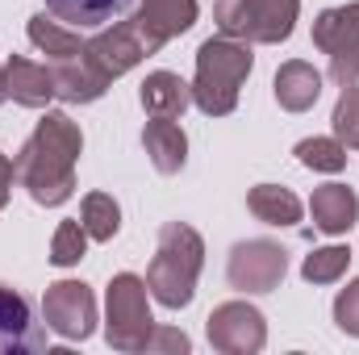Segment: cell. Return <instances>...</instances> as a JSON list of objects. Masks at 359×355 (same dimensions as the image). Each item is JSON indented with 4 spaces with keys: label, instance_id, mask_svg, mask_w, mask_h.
I'll return each instance as SVG.
<instances>
[{
    "label": "cell",
    "instance_id": "cell-18",
    "mask_svg": "<svg viewBox=\"0 0 359 355\" xmlns=\"http://www.w3.org/2000/svg\"><path fill=\"white\" fill-rule=\"evenodd\" d=\"M271 88H276L280 109H288V113H305V109H313L318 96H322V72H318L313 63H305V59H288V63H280Z\"/></svg>",
    "mask_w": 359,
    "mask_h": 355
},
{
    "label": "cell",
    "instance_id": "cell-23",
    "mask_svg": "<svg viewBox=\"0 0 359 355\" xmlns=\"http://www.w3.org/2000/svg\"><path fill=\"white\" fill-rule=\"evenodd\" d=\"M297 159L309 172H343L347 168V147L339 138H305V142H297Z\"/></svg>",
    "mask_w": 359,
    "mask_h": 355
},
{
    "label": "cell",
    "instance_id": "cell-27",
    "mask_svg": "<svg viewBox=\"0 0 359 355\" xmlns=\"http://www.w3.org/2000/svg\"><path fill=\"white\" fill-rule=\"evenodd\" d=\"M192 343H188V335L184 330H176V326H155L151 335H147V347L142 351H151V355H163V351H188Z\"/></svg>",
    "mask_w": 359,
    "mask_h": 355
},
{
    "label": "cell",
    "instance_id": "cell-25",
    "mask_svg": "<svg viewBox=\"0 0 359 355\" xmlns=\"http://www.w3.org/2000/svg\"><path fill=\"white\" fill-rule=\"evenodd\" d=\"M330 121H334V138H339L343 147L359 151V84H347V88H343L334 113H330Z\"/></svg>",
    "mask_w": 359,
    "mask_h": 355
},
{
    "label": "cell",
    "instance_id": "cell-4",
    "mask_svg": "<svg viewBox=\"0 0 359 355\" xmlns=\"http://www.w3.org/2000/svg\"><path fill=\"white\" fill-rule=\"evenodd\" d=\"M205 267V243L188 222H163L159 226V247L155 260L147 267V288L159 305L168 309H184L196 293Z\"/></svg>",
    "mask_w": 359,
    "mask_h": 355
},
{
    "label": "cell",
    "instance_id": "cell-26",
    "mask_svg": "<svg viewBox=\"0 0 359 355\" xmlns=\"http://www.w3.org/2000/svg\"><path fill=\"white\" fill-rule=\"evenodd\" d=\"M334 326L343 335L359 339V280H351L339 297H334Z\"/></svg>",
    "mask_w": 359,
    "mask_h": 355
},
{
    "label": "cell",
    "instance_id": "cell-2",
    "mask_svg": "<svg viewBox=\"0 0 359 355\" xmlns=\"http://www.w3.org/2000/svg\"><path fill=\"white\" fill-rule=\"evenodd\" d=\"M29 42L46 55V67H50V76H55L59 100H67V105H92V100L104 96L109 80H104V76L96 72V63H92L88 38H80L76 29H67V25L55 21V17L38 13V17H29Z\"/></svg>",
    "mask_w": 359,
    "mask_h": 355
},
{
    "label": "cell",
    "instance_id": "cell-11",
    "mask_svg": "<svg viewBox=\"0 0 359 355\" xmlns=\"http://www.w3.org/2000/svg\"><path fill=\"white\" fill-rule=\"evenodd\" d=\"M159 46L134 25V17L130 21H117L113 29H104V34H96V38H88V55L92 63H96V72L113 84L117 76H126L130 67H138L147 55H155Z\"/></svg>",
    "mask_w": 359,
    "mask_h": 355
},
{
    "label": "cell",
    "instance_id": "cell-14",
    "mask_svg": "<svg viewBox=\"0 0 359 355\" xmlns=\"http://www.w3.org/2000/svg\"><path fill=\"white\" fill-rule=\"evenodd\" d=\"M0 72H4V92H8L17 105H25V109H46V105L59 96V92H55V76H50L46 63H29V59L13 55Z\"/></svg>",
    "mask_w": 359,
    "mask_h": 355
},
{
    "label": "cell",
    "instance_id": "cell-16",
    "mask_svg": "<svg viewBox=\"0 0 359 355\" xmlns=\"http://www.w3.org/2000/svg\"><path fill=\"white\" fill-rule=\"evenodd\" d=\"M142 151H147V159L155 163L159 176H176L188 163V134L172 117H151L147 130H142Z\"/></svg>",
    "mask_w": 359,
    "mask_h": 355
},
{
    "label": "cell",
    "instance_id": "cell-5",
    "mask_svg": "<svg viewBox=\"0 0 359 355\" xmlns=\"http://www.w3.org/2000/svg\"><path fill=\"white\" fill-rule=\"evenodd\" d=\"M147 280L134 272H117L109 280V301H104V339L113 351H142L147 335L155 330L151 301H147Z\"/></svg>",
    "mask_w": 359,
    "mask_h": 355
},
{
    "label": "cell",
    "instance_id": "cell-6",
    "mask_svg": "<svg viewBox=\"0 0 359 355\" xmlns=\"http://www.w3.org/2000/svg\"><path fill=\"white\" fill-rule=\"evenodd\" d=\"M301 0H217L213 21L226 38L276 46L292 34Z\"/></svg>",
    "mask_w": 359,
    "mask_h": 355
},
{
    "label": "cell",
    "instance_id": "cell-15",
    "mask_svg": "<svg viewBox=\"0 0 359 355\" xmlns=\"http://www.w3.org/2000/svg\"><path fill=\"white\" fill-rule=\"evenodd\" d=\"M309 213H313V226H318L322 234H347L359 222L355 188H347V184H322V188H313Z\"/></svg>",
    "mask_w": 359,
    "mask_h": 355
},
{
    "label": "cell",
    "instance_id": "cell-10",
    "mask_svg": "<svg viewBox=\"0 0 359 355\" xmlns=\"http://www.w3.org/2000/svg\"><path fill=\"white\" fill-rule=\"evenodd\" d=\"M205 335H209V343L217 351H226V355H255V351H264V343H268V322H264V314L255 305L226 301V305H217L209 314Z\"/></svg>",
    "mask_w": 359,
    "mask_h": 355
},
{
    "label": "cell",
    "instance_id": "cell-9",
    "mask_svg": "<svg viewBox=\"0 0 359 355\" xmlns=\"http://www.w3.org/2000/svg\"><path fill=\"white\" fill-rule=\"evenodd\" d=\"M288 272V251L271 239H247L230 251L226 276L238 293H271Z\"/></svg>",
    "mask_w": 359,
    "mask_h": 355
},
{
    "label": "cell",
    "instance_id": "cell-8",
    "mask_svg": "<svg viewBox=\"0 0 359 355\" xmlns=\"http://www.w3.org/2000/svg\"><path fill=\"white\" fill-rule=\"evenodd\" d=\"M42 318L59 339L84 343L96 330V297H92V288L84 280H59L42 297Z\"/></svg>",
    "mask_w": 359,
    "mask_h": 355
},
{
    "label": "cell",
    "instance_id": "cell-19",
    "mask_svg": "<svg viewBox=\"0 0 359 355\" xmlns=\"http://www.w3.org/2000/svg\"><path fill=\"white\" fill-rule=\"evenodd\" d=\"M138 100H142V109L151 117H172L176 121L192 105V84H184L176 72H151L142 92H138Z\"/></svg>",
    "mask_w": 359,
    "mask_h": 355
},
{
    "label": "cell",
    "instance_id": "cell-29",
    "mask_svg": "<svg viewBox=\"0 0 359 355\" xmlns=\"http://www.w3.org/2000/svg\"><path fill=\"white\" fill-rule=\"evenodd\" d=\"M0 67H4V63H0ZM4 100H8V92H4V72H0V105H4Z\"/></svg>",
    "mask_w": 359,
    "mask_h": 355
},
{
    "label": "cell",
    "instance_id": "cell-12",
    "mask_svg": "<svg viewBox=\"0 0 359 355\" xmlns=\"http://www.w3.org/2000/svg\"><path fill=\"white\" fill-rule=\"evenodd\" d=\"M46 347L42 322H34V309L21 293L0 284V355H29Z\"/></svg>",
    "mask_w": 359,
    "mask_h": 355
},
{
    "label": "cell",
    "instance_id": "cell-3",
    "mask_svg": "<svg viewBox=\"0 0 359 355\" xmlns=\"http://www.w3.org/2000/svg\"><path fill=\"white\" fill-rule=\"evenodd\" d=\"M255 67L251 42L238 38H209L196 51V80H192V105L205 117H226L238 105V92Z\"/></svg>",
    "mask_w": 359,
    "mask_h": 355
},
{
    "label": "cell",
    "instance_id": "cell-21",
    "mask_svg": "<svg viewBox=\"0 0 359 355\" xmlns=\"http://www.w3.org/2000/svg\"><path fill=\"white\" fill-rule=\"evenodd\" d=\"M80 222H84L88 239L109 243V239L121 230V205H117L109 192H88V196H84V205H80Z\"/></svg>",
    "mask_w": 359,
    "mask_h": 355
},
{
    "label": "cell",
    "instance_id": "cell-1",
    "mask_svg": "<svg viewBox=\"0 0 359 355\" xmlns=\"http://www.w3.org/2000/svg\"><path fill=\"white\" fill-rule=\"evenodd\" d=\"M84 151V134L67 113H46L34 134L25 138V147L13 159V176L17 184L46 209L72 201L76 192V159Z\"/></svg>",
    "mask_w": 359,
    "mask_h": 355
},
{
    "label": "cell",
    "instance_id": "cell-20",
    "mask_svg": "<svg viewBox=\"0 0 359 355\" xmlns=\"http://www.w3.org/2000/svg\"><path fill=\"white\" fill-rule=\"evenodd\" d=\"M247 209L264 222V226H297L301 222V201L292 188L284 184H255L247 192Z\"/></svg>",
    "mask_w": 359,
    "mask_h": 355
},
{
    "label": "cell",
    "instance_id": "cell-7",
    "mask_svg": "<svg viewBox=\"0 0 359 355\" xmlns=\"http://www.w3.org/2000/svg\"><path fill=\"white\" fill-rule=\"evenodd\" d=\"M313 46L330 63V80L339 88L359 84V0L322 8L313 21Z\"/></svg>",
    "mask_w": 359,
    "mask_h": 355
},
{
    "label": "cell",
    "instance_id": "cell-24",
    "mask_svg": "<svg viewBox=\"0 0 359 355\" xmlns=\"http://www.w3.org/2000/svg\"><path fill=\"white\" fill-rule=\"evenodd\" d=\"M84 251H88V230H84V222H80V217L59 222V230H55V239H50V264L72 267V264L84 260Z\"/></svg>",
    "mask_w": 359,
    "mask_h": 355
},
{
    "label": "cell",
    "instance_id": "cell-22",
    "mask_svg": "<svg viewBox=\"0 0 359 355\" xmlns=\"http://www.w3.org/2000/svg\"><path fill=\"white\" fill-rule=\"evenodd\" d=\"M347 267H351V251L347 247H318L313 255H305L301 276L309 284H334V280L347 276Z\"/></svg>",
    "mask_w": 359,
    "mask_h": 355
},
{
    "label": "cell",
    "instance_id": "cell-13",
    "mask_svg": "<svg viewBox=\"0 0 359 355\" xmlns=\"http://www.w3.org/2000/svg\"><path fill=\"white\" fill-rule=\"evenodd\" d=\"M192 21H196V0H142L138 13H134V25L155 46L180 38L184 29H192Z\"/></svg>",
    "mask_w": 359,
    "mask_h": 355
},
{
    "label": "cell",
    "instance_id": "cell-17",
    "mask_svg": "<svg viewBox=\"0 0 359 355\" xmlns=\"http://www.w3.org/2000/svg\"><path fill=\"white\" fill-rule=\"evenodd\" d=\"M130 4L134 0H46V13L76 34H96V29L113 25L117 17H126Z\"/></svg>",
    "mask_w": 359,
    "mask_h": 355
},
{
    "label": "cell",
    "instance_id": "cell-28",
    "mask_svg": "<svg viewBox=\"0 0 359 355\" xmlns=\"http://www.w3.org/2000/svg\"><path fill=\"white\" fill-rule=\"evenodd\" d=\"M13 163H8V159H4V155H0V209H4V205H8V192H13Z\"/></svg>",
    "mask_w": 359,
    "mask_h": 355
}]
</instances>
